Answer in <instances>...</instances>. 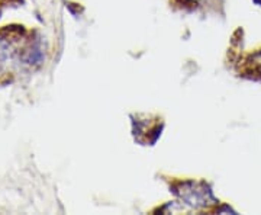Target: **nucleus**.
I'll return each mask as SVG.
<instances>
[{"label": "nucleus", "instance_id": "f257e3e1", "mask_svg": "<svg viewBox=\"0 0 261 215\" xmlns=\"http://www.w3.org/2000/svg\"><path fill=\"white\" fill-rule=\"evenodd\" d=\"M10 54H12V47H10V41L8 38L0 37V73L5 68L6 63L9 61Z\"/></svg>", "mask_w": 261, "mask_h": 215}]
</instances>
